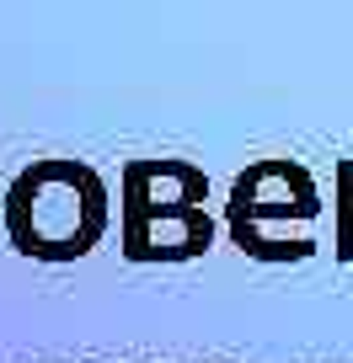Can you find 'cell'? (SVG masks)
I'll return each mask as SVG.
<instances>
[{
  "mask_svg": "<svg viewBox=\"0 0 353 363\" xmlns=\"http://www.w3.org/2000/svg\"><path fill=\"white\" fill-rule=\"evenodd\" d=\"M6 225H11L16 251H27V257H43V262L86 257L107 225V193L86 166L48 160L11 187Z\"/></svg>",
  "mask_w": 353,
  "mask_h": 363,
  "instance_id": "6da1fadb",
  "label": "cell"
},
{
  "mask_svg": "<svg viewBox=\"0 0 353 363\" xmlns=\"http://www.w3.org/2000/svg\"><path fill=\"white\" fill-rule=\"evenodd\" d=\"M316 208V193H310L305 171L295 166H257L251 177H241L236 187V225H257L268 214H310Z\"/></svg>",
  "mask_w": 353,
  "mask_h": 363,
  "instance_id": "7a4b0ae2",
  "label": "cell"
},
{
  "mask_svg": "<svg viewBox=\"0 0 353 363\" xmlns=\"http://www.w3.org/2000/svg\"><path fill=\"white\" fill-rule=\"evenodd\" d=\"M209 246V219L198 208H166V214H129V257H193Z\"/></svg>",
  "mask_w": 353,
  "mask_h": 363,
  "instance_id": "3957f363",
  "label": "cell"
},
{
  "mask_svg": "<svg viewBox=\"0 0 353 363\" xmlns=\"http://www.w3.org/2000/svg\"><path fill=\"white\" fill-rule=\"evenodd\" d=\"M204 193V177L193 166L161 160V166H139L129 177V214H166V208H193Z\"/></svg>",
  "mask_w": 353,
  "mask_h": 363,
  "instance_id": "277c9868",
  "label": "cell"
}]
</instances>
